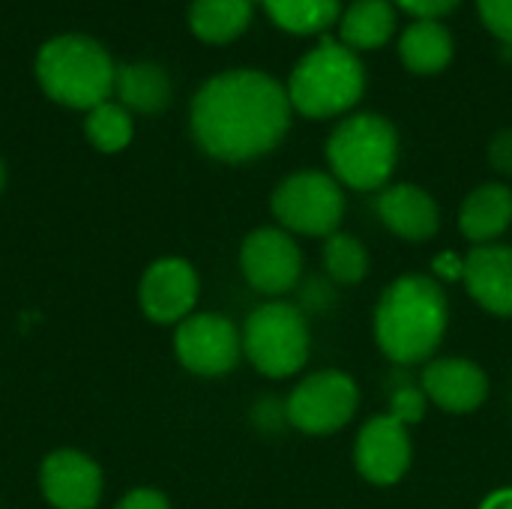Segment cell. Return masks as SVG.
Instances as JSON below:
<instances>
[{"label": "cell", "instance_id": "obj_1", "mask_svg": "<svg viewBox=\"0 0 512 509\" xmlns=\"http://www.w3.org/2000/svg\"><path fill=\"white\" fill-rule=\"evenodd\" d=\"M285 84L258 69L210 78L192 99V135L222 162H249L270 153L291 126Z\"/></svg>", "mask_w": 512, "mask_h": 509}, {"label": "cell", "instance_id": "obj_2", "mask_svg": "<svg viewBox=\"0 0 512 509\" xmlns=\"http://www.w3.org/2000/svg\"><path fill=\"white\" fill-rule=\"evenodd\" d=\"M447 330V297L426 276L396 279L375 312V336L393 363H423Z\"/></svg>", "mask_w": 512, "mask_h": 509}, {"label": "cell", "instance_id": "obj_3", "mask_svg": "<svg viewBox=\"0 0 512 509\" xmlns=\"http://www.w3.org/2000/svg\"><path fill=\"white\" fill-rule=\"evenodd\" d=\"M285 90L297 114L309 120L339 117L363 99L366 66L339 39H321L297 60Z\"/></svg>", "mask_w": 512, "mask_h": 509}, {"label": "cell", "instance_id": "obj_4", "mask_svg": "<svg viewBox=\"0 0 512 509\" xmlns=\"http://www.w3.org/2000/svg\"><path fill=\"white\" fill-rule=\"evenodd\" d=\"M36 78L54 102L93 111L108 102L117 66L96 39L57 36L42 45L36 57Z\"/></svg>", "mask_w": 512, "mask_h": 509}, {"label": "cell", "instance_id": "obj_5", "mask_svg": "<svg viewBox=\"0 0 512 509\" xmlns=\"http://www.w3.org/2000/svg\"><path fill=\"white\" fill-rule=\"evenodd\" d=\"M327 159L339 183L357 192L381 189L393 177L399 159V132L381 114H351L333 129Z\"/></svg>", "mask_w": 512, "mask_h": 509}, {"label": "cell", "instance_id": "obj_6", "mask_svg": "<svg viewBox=\"0 0 512 509\" xmlns=\"http://www.w3.org/2000/svg\"><path fill=\"white\" fill-rule=\"evenodd\" d=\"M243 351L249 363L267 378H288L306 366L309 327L297 306L264 303L258 306L243 330Z\"/></svg>", "mask_w": 512, "mask_h": 509}, {"label": "cell", "instance_id": "obj_7", "mask_svg": "<svg viewBox=\"0 0 512 509\" xmlns=\"http://www.w3.org/2000/svg\"><path fill=\"white\" fill-rule=\"evenodd\" d=\"M270 207L288 231L330 237L345 216V192L333 174L297 171L276 186Z\"/></svg>", "mask_w": 512, "mask_h": 509}, {"label": "cell", "instance_id": "obj_8", "mask_svg": "<svg viewBox=\"0 0 512 509\" xmlns=\"http://www.w3.org/2000/svg\"><path fill=\"white\" fill-rule=\"evenodd\" d=\"M360 393L345 372H315L288 399L285 417L306 435L339 432L357 411Z\"/></svg>", "mask_w": 512, "mask_h": 509}, {"label": "cell", "instance_id": "obj_9", "mask_svg": "<svg viewBox=\"0 0 512 509\" xmlns=\"http://www.w3.org/2000/svg\"><path fill=\"white\" fill-rule=\"evenodd\" d=\"M177 360L195 375H225L237 366L243 351V336L225 315L201 312L180 321L174 336Z\"/></svg>", "mask_w": 512, "mask_h": 509}, {"label": "cell", "instance_id": "obj_10", "mask_svg": "<svg viewBox=\"0 0 512 509\" xmlns=\"http://www.w3.org/2000/svg\"><path fill=\"white\" fill-rule=\"evenodd\" d=\"M240 267L246 282L270 297L288 294L303 270V255L297 243L279 228H258L243 240Z\"/></svg>", "mask_w": 512, "mask_h": 509}, {"label": "cell", "instance_id": "obj_11", "mask_svg": "<svg viewBox=\"0 0 512 509\" xmlns=\"http://www.w3.org/2000/svg\"><path fill=\"white\" fill-rule=\"evenodd\" d=\"M141 309L156 324H180L198 300V273L183 258H159L147 267L138 288Z\"/></svg>", "mask_w": 512, "mask_h": 509}, {"label": "cell", "instance_id": "obj_12", "mask_svg": "<svg viewBox=\"0 0 512 509\" xmlns=\"http://www.w3.org/2000/svg\"><path fill=\"white\" fill-rule=\"evenodd\" d=\"M360 474L375 486H393L411 465V438L402 420L393 414L375 417L360 429L354 450Z\"/></svg>", "mask_w": 512, "mask_h": 509}, {"label": "cell", "instance_id": "obj_13", "mask_svg": "<svg viewBox=\"0 0 512 509\" xmlns=\"http://www.w3.org/2000/svg\"><path fill=\"white\" fill-rule=\"evenodd\" d=\"M39 486L54 509H93L102 498V471L78 450H57L42 462Z\"/></svg>", "mask_w": 512, "mask_h": 509}, {"label": "cell", "instance_id": "obj_14", "mask_svg": "<svg viewBox=\"0 0 512 509\" xmlns=\"http://www.w3.org/2000/svg\"><path fill=\"white\" fill-rule=\"evenodd\" d=\"M423 393L450 414H471L486 402L489 378L471 360H432L423 372Z\"/></svg>", "mask_w": 512, "mask_h": 509}, {"label": "cell", "instance_id": "obj_15", "mask_svg": "<svg viewBox=\"0 0 512 509\" xmlns=\"http://www.w3.org/2000/svg\"><path fill=\"white\" fill-rule=\"evenodd\" d=\"M465 285L471 297L492 315L512 318V249L477 246L465 258Z\"/></svg>", "mask_w": 512, "mask_h": 509}, {"label": "cell", "instance_id": "obj_16", "mask_svg": "<svg viewBox=\"0 0 512 509\" xmlns=\"http://www.w3.org/2000/svg\"><path fill=\"white\" fill-rule=\"evenodd\" d=\"M378 216L393 234L414 240V243L435 237V231L441 225V213H438L435 198L414 183L387 186L378 195Z\"/></svg>", "mask_w": 512, "mask_h": 509}, {"label": "cell", "instance_id": "obj_17", "mask_svg": "<svg viewBox=\"0 0 512 509\" xmlns=\"http://www.w3.org/2000/svg\"><path fill=\"white\" fill-rule=\"evenodd\" d=\"M456 42L444 21L438 18H414L399 36L402 66L414 75H438L453 63Z\"/></svg>", "mask_w": 512, "mask_h": 509}, {"label": "cell", "instance_id": "obj_18", "mask_svg": "<svg viewBox=\"0 0 512 509\" xmlns=\"http://www.w3.org/2000/svg\"><path fill=\"white\" fill-rule=\"evenodd\" d=\"M512 225V189L504 183H486L474 189L462 210L459 228L471 243L489 246V240L501 237Z\"/></svg>", "mask_w": 512, "mask_h": 509}, {"label": "cell", "instance_id": "obj_19", "mask_svg": "<svg viewBox=\"0 0 512 509\" xmlns=\"http://www.w3.org/2000/svg\"><path fill=\"white\" fill-rule=\"evenodd\" d=\"M396 6L390 0H354L342 9L339 42L351 51H378L396 33Z\"/></svg>", "mask_w": 512, "mask_h": 509}, {"label": "cell", "instance_id": "obj_20", "mask_svg": "<svg viewBox=\"0 0 512 509\" xmlns=\"http://www.w3.org/2000/svg\"><path fill=\"white\" fill-rule=\"evenodd\" d=\"M258 0H192L189 27L201 42L228 45L249 24Z\"/></svg>", "mask_w": 512, "mask_h": 509}, {"label": "cell", "instance_id": "obj_21", "mask_svg": "<svg viewBox=\"0 0 512 509\" xmlns=\"http://www.w3.org/2000/svg\"><path fill=\"white\" fill-rule=\"evenodd\" d=\"M267 18L294 36H315L339 24L342 0H258Z\"/></svg>", "mask_w": 512, "mask_h": 509}, {"label": "cell", "instance_id": "obj_22", "mask_svg": "<svg viewBox=\"0 0 512 509\" xmlns=\"http://www.w3.org/2000/svg\"><path fill=\"white\" fill-rule=\"evenodd\" d=\"M114 90L123 105L141 114H156L171 99V81L156 63H126L117 69Z\"/></svg>", "mask_w": 512, "mask_h": 509}, {"label": "cell", "instance_id": "obj_23", "mask_svg": "<svg viewBox=\"0 0 512 509\" xmlns=\"http://www.w3.org/2000/svg\"><path fill=\"white\" fill-rule=\"evenodd\" d=\"M87 141L102 150V153H120L123 147H129L132 141V117L123 105L114 102H102L87 114L84 123Z\"/></svg>", "mask_w": 512, "mask_h": 509}, {"label": "cell", "instance_id": "obj_24", "mask_svg": "<svg viewBox=\"0 0 512 509\" xmlns=\"http://www.w3.org/2000/svg\"><path fill=\"white\" fill-rule=\"evenodd\" d=\"M327 273L342 285H357L369 273V252L354 234H330L324 246Z\"/></svg>", "mask_w": 512, "mask_h": 509}, {"label": "cell", "instance_id": "obj_25", "mask_svg": "<svg viewBox=\"0 0 512 509\" xmlns=\"http://www.w3.org/2000/svg\"><path fill=\"white\" fill-rule=\"evenodd\" d=\"M477 15L495 39L512 45V0H477Z\"/></svg>", "mask_w": 512, "mask_h": 509}, {"label": "cell", "instance_id": "obj_26", "mask_svg": "<svg viewBox=\"0 0 512 509\" xmlns=\"http://www.w3.org/2000/svg\"><path fill=\"white\" fill-rule=\"evenodd\" d=\"M423 408H426V402H423V393L417 387H399L396 396H393V411L390 414L408 426V423H417L423 417Z\"/></svg>", "mask_w": 512, "mask_h": 509}, {"label": "cell", "instance_id": "obj_27", "mask_svg": "<svg viewBox=\"0 0 512 509\" xmlns=\"http://www.w3.org/2000/svg\"><path fill=\"white\" fill-rule=\"evenodd\" d=\"M396 9L408 12L411 18H444L450 15L462 0H390Z\"/></svg>", "mask_w": 512, "mask_h": 509}, {"label": "cell", "instance_id": "obj_28", "mask_svg": "<svg viewBox=\"0 0 512 509\" xmlns=\"http://www.w3.org/2000/svg\"><path fill=\"white\" fill-rule=\"evenodd\" d=\"M489 162L501 171V174H512V129H504L492 138L489 144Z\"/></svg>", "mask_w": 512, "mask_h": 509}, {"label": "cell", "instance_id": "obj_29", "mask_svg": "<svg viewBox=\"0 0 512 509\" xmlns=\"http://www.w3.org/2000/svg\"><path fill=\"white\" fill-rule=\"evenodd\" d=\"M117 509H171L168 507V498L162 495V492H156V489H135V492H129Z\"/></svg>", "mask_w": 512, "mask_h": 509}, {"label": "cell", "instance_id": "obj_30", "mask_svg": "<svg viewBox=\"0 0 512 509\" xmlns=\"http://www.w3.org/2000/svg\"><path fill=\"white\" fill-rule=\"evenodd\" d=\"M435 264H438V270H444V273L453 276V279H456V276H465V261H456L453 255H444V258H438Z\"/></svg>", "mask_w": 512, "mask_h": 509}, {"label": "cell", "instance_id": "obj_31", "mask_svg": "<svg viewBox=\"0 0 512 509\" xmlns=\"http://www.w3.org/2000/svg\"><path fill=\"white\" fill-rule=\"evenodd\" d=\"M483 509H512V489H504V492H495L492 498H486Z\"/></svg>", "mask_w": 512, "mask_h": 509}, {"label": "cell", "instance_id": "obj_32", "mask_svg": "<svg viewBox=\"0 0 512 509\" xmlns=\"http://www.w3.org/2000/svg\"><path fill=\"white\" fill-rule=\"evenodd\" d=\"M0 186H3V165H0Z\"/></svg>", "mask_w": 512, "mask_h": 509}]
</instances>
